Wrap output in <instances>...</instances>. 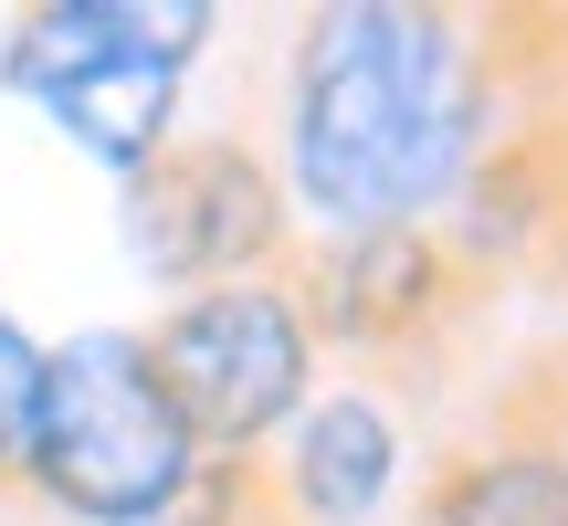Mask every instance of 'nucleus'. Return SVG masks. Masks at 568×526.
I'll use <instances>...</instances> for the list:
<instances>
[{
  "mask_svg": "<svg viewBox=\"0 0 568 526\" xmlns=\"http://www.w3.org/2000/svg\"><path fill=\"white\" fill-rule=\"evenodd\" d=\"M295 201L326 232H410L453 180L474 169L485 95L474 53L443 11L400 0H347L316 11L295 42Z\"/></svg>",
  "mask_w": 568,
  "mask_h": 526,
  "instance_id": "f257e3e1",
  "label": "nucleus"
},
{
  "mask_svg": "<svg viewBox=\"0 0 568 526\" xmlns=\"http://www.w3.org/2000/svg\"><path fill=\"white\" fill-rule=\"evenodd\" d=\"M21 464H32V485L53 495L63 516H84V526H159V516H180L201 453H190L180 411H169L159 368H148V337L95 326V337H74V347H42Z\"/></svg>",
  "mask_w": 568,
  "mask_h": 526,
  "instance_id": "f03ea898",
  "label": "nucleus"
},
{
  "mask_svg": "<svg viewBox=\"0 0 568 526\" xmlns=\"http://www.w3.org/2000/svg\"><path fill=\"white\" fill-rule=\"evenodd\" d=\"M211 42L201 0H53L0 42V84L32 95L105 169H148L169 148L190 53Z\"/></svg>",
  "mask_w": 568,
  "mask_h": 526,
  "instance_id": "7ed1b4c3",
  "label": "nucleus"
},
{
  "mask_svg": "<svg viewBox=\"0 0 568 526\" xmlns=\"http://www.w3.org/2000/svg\"><path fill=\"white\" fill-rule=\"evenodd\" d=\"M190 453H253L274 422L305 411V316L274 284H211L148 337Z\"/></svg>",
  "mask_w": 568,
  "mask_h": 526,
  "instance_id": "20e7f679",
  "label": "nucleus"
},
{
  "mask_svg": "<svg viewBox=\"0 0 568 526\" xmlns=\"http://www.w3.org/2000/svg\"><path fill=\"white\" fill-rule=\"evenodd\" d=\"M274 232H284V201L264 159H243L232 138L159 148L148 169H126V243L169 284H232L243 263L274 253Z\"/></svg>",
  "mask_w": 568,
  "mask_h": 526,
  "instance_id": "39448f33",
  "label": "nucleus"
},
{
  "mask_svg": "<svg viewBox=\"0 0 568 526\" xmlns=\"http://www.w3.org/2000/svg\"><path fill=\"white\" fill-rule=\"evenodd\" d=\"M389 485H400V432H389L379 401L326 390V401L295 411V443H284V495H295L305 526H368Z\"/></svg>",
  "mask_w": 568,
  "mask_h": 526,
  "instance_id": "423d86ee",
  "label": "nucleus"
},
{
  "mask_svg": "<svg viewBox=\"0 0 568 526\" xmlns=\"http://www.w3.org/2000/svg\"><path fill=\"white\" fill-rule=\"evenodd\" d=\"M443 526H568V464L537 453H495L443 495Z\"/></svg>",
  "mask_w": 568,
  "mask_h": 526,
  "instance_id": "0eeeda50",
  "label": "nucleus"
},
{
  "mask_svg": "<svg viewBox=\"0 0 568 526\" xmlns=\"http://www.w3.org/2000/svg\"><path fill=\"white\" fill-rule=\"evenodd\" d=\"M32 390H42V347L0 316V464H11L21 432H32Z\"/></svg>",
  "mask_w": 568,
  "mask_h": 526,
  "instance_id": "6e6552de",
  "label": "nucleus"
}]
</instances>
